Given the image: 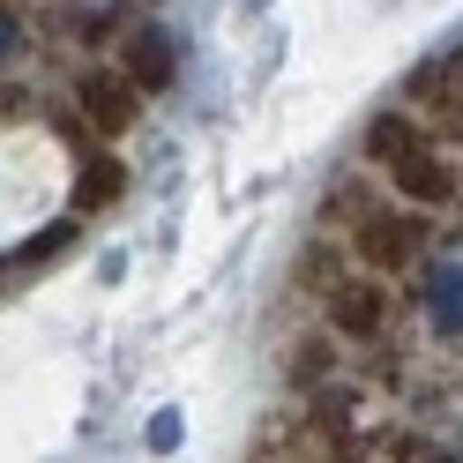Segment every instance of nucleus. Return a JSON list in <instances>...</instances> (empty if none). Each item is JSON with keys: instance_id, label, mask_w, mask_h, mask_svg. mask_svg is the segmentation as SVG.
Masks as SVG:
<instances>
[{"instance_id": "nucleus-2", "label": "nucleus", "mask_w": 463, "mask_h": 463, "mask_svg": "<svg viewBox=\"0 0 463 463\" xmlns=\"http://www.w3.org/2000/svg\"><path fill=\"white\" fill-rule=\"evenodd\" d=\"M359 165L403 202V210H426V217L463 210V165H456V150H441V142H433L403 105H389V112H373V120H366Z\"/></svg>"}, {"instance_id": "nucleus-5", "label": "nucleus", "mask_w": 463, "mask_h": 463, "mask_svg": "<svg viewBox=\"0 0 463 463\" xmlns=\"http://www.w3.org/2000/svg\"><path fill=\"white\" fill-rule=\"evenodd\" d=\"M403 112H411L441 150H463V52L426 61L411 82H403Z\"/></svg>"}, {"instance_id": "nucleus-7", "label": "nucleus", "mask_w": 463, "mask_h": 463, "mask_svg": "<svg viewBox=\"0 0 463 463\" xmlns=\"http://www.w3.org/2000/svg\"><path fill=\"white\" fill-rule=\"evenodd\" d=\"M112 68H120L142 98H157V90H172V75H180V61H172V45L157 38V31H135V38H120V52H112Z\"/></svg>"}, {"instance_id": "nucleus-4", "label": "nucleus", "mask_w": 463, "mask_h": 463, "mask_svg": "<svg viewBox=\"0 0 463 463\" xmlns=\"http://www.w3.org/2000/svg\"><path fill=\"white\" fill-rule=\"evenodd\" d=\"M142 105H150V98H142L112 61H90V68L68 75V112H75V128L90 142H128L142 128Z\"/></svg>"}, {"instance_id": "nucleus-8", "label": "nucleus", "mask_w": 463, "mask_h": 463, "mask_svg": "<svg viewBox=\"0 0 463 463\" xmlns=\"http://www.w3.org/2000/svg\"><path fill=\"white\" fill-rule=\"evenodd\" d=\"M128 194V165L112 157V150H90L75 165V187H68V210L75 217H98V210H112V202Z\"/></svg>"}, {"instance_id": "nucleus-6", "label": "nucleus", "mask_w": 463, "mask_h": 463, "mask_svg": "<svg viewBox=\"0 0 463 463\" xmlns=\"http://www.w3.org/2000/svg\"><path fill=\"white\" fill-rule=\"evenodd\" d=\"M344 366H352V352L314 322V329H299V336H284V352H277V373H284V389H299V396H314V389H329V382H344Z\"/></svg>"}, {"instance_id": "nucleus-3", "label": "nucleus", "mask_w": 463, "mask_h": 463, "mask_svg": "<svg viewBox=\"0 0 463 463\" xmlns=\"http://www.w3.org/2000/svg\"><path fill=\"white\" fill-rule=\"evenodd\" d=\"M314 322H322L344 352H366V344H396V329H403V292L389 277H366L359 262L344 269L322 299H314Z\"/></svg>"}, {"instance_id": "nucleus-1", "label": "nucleus", "mask_w": 463, "mask_h": 463, "mask_svg": "<svg viewBox=\"0 0 463 463\" xmlns=\"http://www.w3.org/2000/svg\"><path fill=\"white\" fill-rule=\"evenodd\" d=\"M314 232L344 240V254H352L366 277H389V284L411 277L433 254V217L426 210H403L366 165H344L336 172V187L322 194V210H314Z\"/></svg>"}]
</instances>
